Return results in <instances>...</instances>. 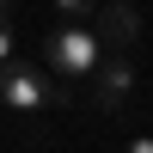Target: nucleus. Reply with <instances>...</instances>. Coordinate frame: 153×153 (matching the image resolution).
<instances>
[{
    "label": "nucleus",
    "instance_id": "f257e3e1",
    "mask_svg": "<svg viewBox=\"0 0 153 153\" xmlns=\"http://www.w3.org/2000/svg\"><path fill=\"white\" fill-rule=\"evenodd\" d=\"M43 61L61 74V80H80V74H92L98 61H104V37H98V25H86V19L55 25V31L43 37Z\"/></svg>",
    "mask_w": 153,
    "mask_h": 153
},
{
    "label": "nucleus",
    "instance_id": "f03ea898",
    "mask_svg": "<svg viewBox=\"0 0 153 153\" xmlns=\"http://www.w3.org/2000/svg\"><path fill=\"white\" fill-rule=\"evenodd\" d=\"M0 104H6V110H49V104H68V80H61V74H55V80H49V74L43 68H31V61H0Z\"/></svg>",
    "mask_w": 153,
    "mask_h": 153
},
{
    "label": "nucleus",
    "instance_id": "423d86ee",
    "mask_svg": "<svg viewBox=\"0 0 153 153\" xmlns=\"http://www.w3.org/2000/svg\"><path fill=\"white\" fill-rule=\"evenodd\" d=\"M6 55H12V25L0 19V61H6Z\"/></svg>",
    "mask_w": 153,
    "mask_h": 153
},
{
    "label": "nucleus",
    "instance_id": "0eeeda50",
    "mask_svg": "<svg viewBox=\"0 0 153 153\" xmlns=\"http://www.w3.org/2000/svg\"><path fill=\"white\" fill-rule=\"evenodd\" d=\"M6 12H12V0H0V19H6Z\"/></svg>",
    "mask_w": 153,
    "mask_h": 153
},
{
    "label": "nucleus",
    "instance_id": "39448f33",
    "mask_svg": "<svg viewBox=\"0 0 153 153\" xmlns=\"http://www.w3.org/2000/svg\"><path fill=\"white\" fill-rule=\"evenodd\" d=\"M55 12H68V19H86V12H98V0H55Z\"/></svg>",
    "mask_w": 153,
    "mask_h": 153
},
{
    "label": "nucleus",
    "instance_id": "6e6552de",
    "mask_svg": "<svg viewBox=\"0 0 153 153\" xmlns=\"http://www.w3.org/2000/svg\"><path fill=\"white\" fill-rule=\"evenodd\" d=\"M0 110H6V104H0Z\"/></svg>",
    "mask_w": 153,
    "mask_h": 153
},
{
    "label": "nucleus",
    "instance_id": "20e7f679",
    "mask_svg": "<svg viewBox=\"0 0 153 153\" xmlns=\"http://www.w3.org/2000/svg\"><path fill=\"white\" fill-rule=\"evenodd\" d=\"M98 37H104L110 49H135V37H141V12H135L129 0L98 6Z\"/></svg>",
    "mask_w": 153,
    "mask_h": 153
},
{
    "label": "nucleus",
    "instance_id": "7ed1b4c3",
    "mask_svg": "<svg viewBox=\"0 0 153 153\" xmlns=\"http://www.w3.org/2000/svg\"><path fill=\"white\" fill-rule=\"evenodd\" d=\"M129 92H135V61L117 49L110 61H98V68H92V98H98V110H123V104H129Z\"/></svg>",
    "mask_w": 153,
    "mask_h": 153
}]
</instances>
